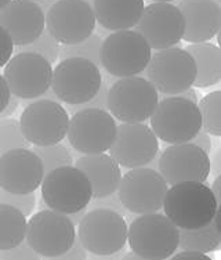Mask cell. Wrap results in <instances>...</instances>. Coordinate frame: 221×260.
I'll list each match as a JSON object with an SVG mask.
<instances>
[{
	"label": "cell",
	"instance_id": "1",
	"mask_svg": "<svg viewBox=\"0 0 221 260\" xmlns=\"http://www.w3.org/2000/svg\"><path fill=\"white\" fill-rule=\"evenodd\" d=\"M220 205L210 187L198 181H184L167 190L162 209L180 230H195L213 221Z\"/></svg>",
	"mask_w": 221,
	"mask_h": 260
},
{
	"label": "cell",
	"instance_id": "2",
	"mask_svg": "<svg viewBox=\"0 0 221 260\" xmlns=\"http://www.w3.org/2000/svg\"><path fill=\"white\" fill-rule=\"evenodd\" d=\"M159 103V94L151 82L140 76L121 78L108 89L106 110L121 123H144Z\"/></svg>",
	"mask_w": 221,
	"mask_h": 260
},
{
	"label": "cell",
	"instance_id": "3",
	"mask_svg": "<svg viewBox=\"0 0 221 260\" xmlns=\"http://www.w3.org/2000/svg\"><path fill=\"white\" fill-rule=\"evenodd\" d=\"M42 200L51 210L72 215L86 209L93 200L91 184L75 166H62L46 173L42 181Z\"/></svg>",
	"mask_w": 221,
	"mask_h": 260
},
{
	"label": "cell",
	"instance_id": "4",
	"mask_svg": "<svg viewBox=\"0 0 221 260\" xmlns=\"http://www.w3.org/2000/svg\"><path fill=\"white\" fill-rule=\"evenodd\" d=\"M152 49L137 30H118L102 40L101 67L112 76L129 78L146 70Z\"/></svg>",
	"mask_w": 221,
	"mask_h": 260
},
{
	"label": "cell",
	"instance_id": "5",
	"mask_svg": "<svg viewBox=\"0 0 221 260\" xmlns=\"http://www.w3.org/2000/svg\"><path fill=\"white\" fill-rule=\"evenodd\" d=\"M178 229L165 215H140L127 227L133 253L150 260H166L178 248Z\"/></svg>",
	"mask_w": 221,
	"mask_h": 260
},
{
	"label": "cell",
	"instance_id": "6",
	"mask_svg": "<svg viewBox=\"0 0 221 260\" xmlns=\"http://www.w3.org/2000/svg\"><path fill=\"white\" fill-rule=\"evenodd\" d=\"M102 85L100 68L85 58H64L53 70L51 91L68 105H82L90 101Z\"/></svg>",
	"mask_w": 221,
	"mask_h": 260
},
{
	"label": "cell",
	"instance_id": "7",
	"mask_svg": "<svg viewBox=\"0 0 221 260\" xmlns=\"http://www.w3.org/2000/svg\"><path fill=\"white\" fill-rule=\"evenodd\" d=\"M150 120L156 137L171 145L190 143L202 129L198 104L177 95L159 101Z\"/></svg>",
	"mask_w": 221,
	"mask_h": 260
},
{
	"label": "cell",
	"instance_id": "8",
	"mask_svg": "<svg viewBox=\"0 0 221 260\" xmlns=\"http://www.w3.org/2000/svg\"><path fill=\"white\" fill-rule=\"evenodd\" d=\"M79 242L86 252L110 256L125 249L127 224L125 217L109 209H91L79 223Z\"/></svg>",
	"mask_w": 221,
	"mask_h": 260
},
{
	"label": "cell",
	"instance_id": "9",
	"mask_svg": "<svg viewBox=\"0 0 221 260\" xmlns=\"http://www.w3.org/2000/svg\"><path fill=\"white\" fill-rule=\"evenodd\" d=\"M75 240L76 229L68 215L45 209L26 221V244L42 257L62 255Z\"/></svg>",
	"mask_w": 221,
	"mask_h": 260
},
{
	"label": "cell",
	"instance_id": "10",
	"mask_svg": "<svg viewBox=\"0 0 221 260\" xmlns=\"http://www.w3.org/2000/svg\"><path fill=\"white\" fill-rule=\"evenodd\" d=\"M146 76L162 94L177 95L194 86L196 65L190 53L180 47L158 50L146 65Z\"/></svg>",
	"mask_w": 221,
	"mask_h": 260
},
{
	"label": "cell",
	"instance_id": "11",
	"mask_svg": "<svg viewBox=\"0 0 221 260\" xmlns=\"http://www.w3.org/2000/svg\"><path fill=\"white\" fill-rule=\"evenodd\" d=\"M69 126V114L53 100H38L24 108L20 118L22 135L29 144L38 147L58 144L65 139Z\"/></svg>",
	"mask_w": 221,
	"mask_h": 260
},
{
	"label": "cell",
	"instance_id": "12",
	"mask_svg": "<svg viewBox=\"0 0 221 260\" xmlns=\"http://www.w3.org/2000/svg\"><path fill=\"white\" fill-rule=\"evenodd\" d=\"M116 125L108 111L89 108L76 111L69 118L68 140L78 152L83 155L104 154L115 140Z\"/></svg>",
	"mask_w": 221,
	"mask_h": 260
},
{
	"label": "cell",
	"instance_id": "13",
	"mask_svg": "<svg viewBox=\"0 0 221 260\" xmlns=\"http://www.w3.org/2000/svg\"><path fill=\"white\" fill-rule=\"evenodd\" d=\"M167 190L169 185L159 172L136 168L123 175L116 194L127 212L146 215L162 209Z\"/></svg>",
	"mask_w": 221,
	"mask_h": 260
},
{
	"label": "cell",
	"instance_id": "14",
	"mask_svg": "<svg viewBox=\"0 0 221 260\" xmlns=\"http://www.w3.org/2000/svg\"><path fill=\"white\" fill-rule=\"evenodd\" d=\"M46 30L60 45H76L96 29L93 6L85 0H57L45 17Z\"/></svg>",
	"mask_w": 221,
	"mask_h": 260
},
{
	"label": "cell",
	"instance_id": "15",
	"mask_svg": "<svg viewBox=\"0 0 221 260\" xmlns=\"http://www.w3.org/2000/svg\"><path fill=\"white\" fill-rule=\"evenodd\" d=\"M10 93L20 100H35L50 90L53 65L35 53H17L3 74Z\"/></svg>",
	"mask_w": 221,
	"mask_h": 260
},
{
	"label": "cell",
	"instance_id": "16",
	"mask_svg": "<svg viewBox=\"0 0 221 260\" xmlns=\"http://www.w3.org/2000/svg\"><path fill=\"white\" fill-rule=\"evenodd\" d=\"M137 32L148 42L152 50L176 47L184 36L186 22L177 6L154 2L144 7Z\"/></svg>",
	"mask_w": 221,
	"mask_h": 260
},
{
	"label": "cell",
	"instance_id": "17",
	"mask_svg": "<svg viewBox=\"0 0 221 260\" xmlns=\"http://www.w3.org/2000/svg\"><path fill=\"white\" fill-rule=\"evenodd\" d=\"M108 151L119 166L127 169L145 168L158 155L159 141L145 123H121Z\"/></svg>",
	"mask_w": 221,
	"mask_h": 260
},
{
	"label": "cell",
	"instance_id": "18",
	"mask_svg": "<svg viewBox=\"0 0 221 260\" xmlns=\"http://www.w3.org/2000/svg\"><path fill=\"white\" fill-rule=\"evenodd\" d=\"M158 166L167 185L184 181L205 183L210 175L209 154L192 143L173 144L165 148Z\"/></svg>",
	"mask_w": 221,
	"mask_h": 260
},
{
	"label": "cell",
	"instance_id": "19",
	"mask_svg": "<svg viewBox=\"0 0 221 260\" xmlns=\"http://www.w3.org/2000/svg\"><path fill=\"white\" fill-rule=\"evenodd\" d=\"M45 169L29 148L11 150L0 156V188L11 194H32L41 187Z\"/></svg>",
	"mask_w": 221,
	"mask_h": 260
},
{
	"label": "cell",
	"instance_id": "20",
	"mask_svg": "<svg viewBox=\"0 0 221 260\" xmlns=\"http://www.w3.org/2000/svg\"><path fill=\"white\" fill-rule=\"evenodd\" d=\"M45 13L36 2L11 0L0 10V26L7 30L17 47L35 42L45 30Z\"/></svg>",
	"mask_w": 221,
	"mask_h": 260
},
{
	"label": "cell",
	"instance_id": "21",
	"mask_svg": "<svg viewBox=\"0 0 221 260\" xmlns=\"http://www.w3.org/2000/svg\"><path fill=\"white\" fill-rule=\"evenodd\" d=\"M177 9L186 22L182 39L203 43L217 36L221 28V9L214 0H180Z\"/></svg>",
	"mask_w": 221,
	"mask_h": 260
},
{
	"label": "cell",
	"instance_id": "22",
	"mask_svg": "<svg viewBox=\"0 0 221 260\" xmlns=\"http://www.w3.org/2000/svg\"><path fill=\"white\" fill-rule=\"evenodd\" d=\"M75 168L82 170L90 181L93 200L114 194L121 184V166L108 154L81 156L75 162Z\"/></svg>",
	"mask_w": 221,
	"mask_h": 260
},
{
	"label": "cell",
	"instance_id": "23",
	"mask_svg": "<svg viewBox=\"0 0 221 260\" xmlns=\"http://www.w3.org/2000/svg\"><path fill=\"white\" fill-rule=\"evenodd\" d=\"M144 0H93L96 21L108 30H129L144 11Z\"/></svg>",
	"mask_w": 221,
	"mask_h": 260
},
{
	"label": "cell",
	"instance_id": "24",
	"mask_svg": "<svg viewBox=\"0 0 221 260\" xmlns=\"http://www.w3.org/2000/svg\"><path fill=\"white\" fill-rule=\"evenodd\" d=\"M195 61L196 78L194 85L206 89L217 85L221 79V51L216 45L203 42L191 43L184 49Z\"/></svg>",
	"mask_w": 221,
	"mask_h": 260
},
{
	"label": "cell",
	"instance_id": "25",
	"mask_svg": "<svg viewBox=\"0 0 221 260\" xmlns=\"http://www.w3.org/2000/svg\"><path fill=\"white\" fill-rule=\"evenodd\" d=\"M180 230V229H178ZM221 245L220 224L213 220L195 230L178 231V248L190 252L207 253L218 249Z\"/></svg>",
	"mask_w": 221,
	"mask_h": 260
},
{
	"label": "cell",
	"instance_id": "26",
	"mask_svg": "<svg viewBox=\"0 0 221 260\" xmlns=\"http://www.w3.org/2000/svg\"><path fill=\"white\" fill-rule=\"evenodd\" d=\"M26 219L20 210L0 204V250L10 249L25 240Z\"/></svg>",
	"mask_w": 221,
	"mask_h": 260
},
{
	"label": "cell",
	"instance_id": "27",
	"mask_svg": "<svg viewBox=\"0 0 221 260\" xmlns=\"http://www.w3.org/2000/svg\"><path fill=\"white\" fill-rule=\"evenodd\" d=\"M199 114L202 119V130L207 135L221 136V91L216 90L206 94L201 100Z\"/></svg>",
	"mask_w": 221,
	"mask_h": 260
},
{
	"label": "cell",
	"instance_id": "28",
	"mask_svg": "<svg viewBox=\"0 0 221 260\" xmlns=\"http://www.w3.org/2000/svg\"><path fill=\"white\" fill-rule=\"evenodd\" d=\"M101 45H102L101 36L91 34L87 39L82 40V42L76 43V45H61L60 55L58 57H61V60H64V58H72V57L85 58V60L94 62L100 68Z\"/></svg>",
	"mask_w": 221,
	"mask_h": 260
},
{
	"label": "cell",
	"instance_id": "29",
	"mask_svg": "<svg viewBox=\"0 0 221 260\" xmlns=\"http://www.w3.org/2000/svg\"><path fill=\"white\" fill-rule=\"evenodd\" d=\"M32 151L41 158L43 169H45V175L49 173L50 170L62 168V166H72V164H73V158H72L69 150L60 143L54 145H46V147L35 145Z\"/></svg>",
	"mask_w": 221,
	"mask_h": 260
},
{
	"label": "cell",
	"instance_id": "30",
	"mask_svg": "<svg viewBox=\"0 0 221 260\" xmlns=\"http://www.w3.org/2000/svg\"><path fill=\"white\" fill-rule=\"evenodd\" d=\"M29 145L21 132L18 120L0 119V156L11 150L29 148Z\"/></svg>",
	"mask_w": 221,
	"mask_h": 260
},
{
	"label": "cell",
	"instance_id": "31",
	"mask_svg": "<svg viewBox=\"0 0 221 260\" xmlns=\"http://www.w3.org/2000/svg\"><path fill=\"white\" fill-rule=\"evenodd\" d=\"M60 43L45 29L35 42L26 46H18V53H35L42 55L50 64H54L60 55Z\"/></svg>",
	"mask_w": 221,
	"mask_h": 260
},
{
	"label": "cell",
	"instance_id": "32",
	"mask_svg": "<svg viewBox=\"0 0 221 260\" xmlns=\"http://www.w3.org/2000/svg\"><path fill=\"white\" fill-rule=\"evenodd\" d=\"M0 204L10 205L15 209H18L25 216H30L33 213L36 205V195L35 192L32 194H11L7 192L3 188H0Z\"/></svg>",
	"mask_w": 221,
	"mask_h": 260
},
{
	"label": "cell",
	"instance_id": "33",
	"mask_svg": "<svg viewBox=\"0 0 221 260\" xmlns=\"http://www.w3.org/2000/svg\"><path fill=\"white\" fill-rule=\"evenodd\" d=\"M42 256L38 255L32 249L26 241L24 240L20 245L10 248V249L0 250V260H41Z\"/></svg>",
	"mask_w": 221,
	"mask_h": 260
},
{
	"label": "cell",
	"instance_id": "34",
	"mask_svg": "<svg viewBox=\"0 0 221 260\" xmlns=\"http://www.w3.org/2000/svg\"><path fill=\"white\" fill-rule=\"evenodd\" d=\"M87 206H90L93 209H109L114 210L116 213H119L122 217H125L127 215V210L122 202L119 201V197L116 192L108 195V197H104V198H98V200H91L90 204Z\"/></svg>",
	"mask_w": 221,
	"mask_h": 260
},
{
	"label": "cell",
	"instance_id": "35",
	"mask_svg": "<svg viewBox=\"0 0 221 260\" xmlns=\"http://www.w3.org/2000/svg\"><path fill=\"white\" fill-rule=\"evenodd\" d=\"M106 94H108V83L102 82L100 90L90 101H87L82 105H69V112L75 114L76 111L89 110V108H97V110L106 111Z\"/></svg>",
	"mask_w": 221,
	"mask_h": 260
},
{
	"label": "cell",
	"instance_id": "36",
	"mask_svg": "<svg viewBox=\"0 0 221 260\" xmlns=\"http://www.w3.org/2000/svg\"><path fill=\"white\" fill-rule=\"evenodd\" d=\"M13 51H14V43L10 35L3 26H0V68H3L9 62Z\"/></svg>",
	"mask_w": 221,
	"mask_h": 260
},
{
	"label": "cell",
	"instance_id": "37",
	"mask_svg": "<svg viewBox=\"0 0 221 260\" xmlns=\"http://www.w3.org/2000/svg\"><path fill=\"white\" fill-rule=\"evenodd\" d=\"M41 260H87V253L79 240H75L70 249L64 252L62 255L54 256V257H42Z\"/></svg>",
	"mask_w": 221,
	"mask_h": 260
},
{
	"label": "cell",
	"instance_id": "38",
	"mask_svg": "<svg viewBox=\"0 0 221 260\" xmlns=\"http://www.w3.org/2000/svg\"><path fill=\"white\" fill-rule=\"evenodd\" d=\"M192 144L198 145L201 150H203L205 152H210L211 151V147H213V144H211V139H210V135H207L206 132H203V130H199V133L192 139Z\"/></svg>",
	"mask_w": 221,
	"mask_h": 260
},
{
	"label": "cell",
	"instance_id": "39",
	"mask_svg": "<svg viewBox=\"0 0 221 260\" xmlns=\"http://www.w3.org/2000/svg\"><path fill=\"white\" fill-rule=\"evenodd\" d=\"M170 260H213L210 259L206 253H198V252H190V250H184L173 256Z\"/></svg>",
	"mask_w": 221,
	"mask_h": 260
},
{
	"label": "cell",
	"instance_id": "40",
	"mask_svg": "<svg viewBox=\"0 0 221 260\" xmlns=\"http://www.w3.org/2000/svg\"><path fill=\"white\" fill-rule=\"evenodd\" d=\"M10 89H9L7 83H6L3 75H0V112L5 110L6 105H7V103L10 100Z\"/></svg>",
	"mask_w": 221,
	"mask_h": 260
},
{
	"label": "cell",
	"instance_id": "41",
	"mask_svg": "<svg viewBox=\"0 0 221 260\" xmlns=\"http://www.w3.org/2000/svg\"><path fill=\"white\" fill-rule=\"evenodd\" d=\"M20 103H21L20 99H17V97H14V95H11L10 100H9V103H7V105H6V108L0 112V119H6V118H9V116L13 115L15 111H17V108L20 107Z\"/></svg>",
	"mask_w": 221,
	"mask_h": 260
},
{
	"label": "cell",
	"instance_id": "42",
	"mask_svg": "<svg viewBox=\"0 0 221 260\" xmlns=\"http://www.w3.org/2000/svg\"><path fill=\"white\" fill-rule=\"evenodd\" d=\"M177 97L186 99V100L191 101V103H194V104H198V94H196V91L194 90L192 87L187 89V90H184L182 93H180V94H177Z\"/></svg>",
	"mask_w": 221,
	"mask_h": 260
},
{
	"label": "cell",
	"instance_id": "43",
	"mask_svg": "<svg viewBox=\"0 0 221 260\" xmlns=\"http://www.w3.org/2000/svg\"><path fill=\"white\" fill-rule=\"evenodd\" d=\"M220 187H221V177H220V176H217L216 180L213 181V184H211L210 190H211V192H213V195H214V198H216V201H217V202H218V205H220V204H221Z\"/></svg>",
	"mask_w": 221,
	"mask_h": 260
},
{
	"label": "cell",
	"instance_id": "44",
	"mask_svg": "<svg viewBox=\"0 0 221 260\" xmlns=\"http://www.w3.org/2000/svg\"><path fill=\"white\" fill-rule=\"evenodd\" d=\"M210 172H214V175L220 176V154H217L214 159L210 160Z\"/></svg>",
	"mask_w": 221,
	"mask_h": 260
},
{
	"label": "cell",
	"instance_id": "45",
	"mask_svg": "<svg viewBox=\"0 0 221 260\" xmlns=\"http://www.w3.org/2000/svg\"><path fill=\"white\" fill-rule=\"evenodd\" d=\"M86 209H87V208H86ZM86 209L81 210V212H76V213H72V215H68V217H69L70 221L73 223V225H75V227L79 224V223H81L82 217H83L86 213Z\"/></svg>",
	"mask_w": 221,
	"mask_h": 260
},
{
	"label": "cell",
	"instance_id": "46",
	"mask_svg": "<svg viewBox=\"0 0 221 260\" xmlns=\"http://www.w3.org/2000/svg\"><path fill=\"white\" fill-rule=\"evenodd\" d=\"M55 2H57V0H41V2L38 3V5H39V7H41L42 10H43V13H45V10L46 11L49 10L51 6L54 5Z\"/></svg>",
	"mask_w": 221,
	"mask_h": 260
},
{
	"label": "cell",
	"instance_id": "47",
	"mask_svg": "<svg viewBox=\"0 0 221 260\" xmlns=\"http://www.w3.org/2000/svg\"><path fill=\"white\" fill-rule=\"evenodd\" d=\"M121 260H150V259H144V257H141V256H138V255H136V253L130 252V253H126V255L123 256Z\"/></svg>",
	"mask_w": 221,
	"mask_h": 260
},
{
	"label": "cell",
	"instance_id": "48",
	"mask_svg": "<svg viewBox=\"0 0 221 260\" xmlns=\"http://www.w3.org/2000/svg\"><path fill=\"white\" fill-rule=\"evenodd\" d=\"M10 2L11 0H0V10H2V9H5L6 6L9 5Z\"/></svg>",
	"mask_w": 221,
	"mask_h": 260
},
{
	"label": "cell",
	"instance_id": "49",
	"mask_svg": "<svg viewBox=\"0 0 221 260\" xmlns=\"http://www.w3.org/2000/svg\"><path fill=\"white\" fill-rule=\"evenodd\" d=\"M152 2H162V3H170L173 0H152Z\"/></svg>",
	"mask_w": 221,
	"mask_h": 260
},
{
	"label": "cell",
	"instance_id": "50",
	"mask_svg": "<svg viewBox=\"0 0 221 260\" xmlns=\"http://www.w3.org/2000/svg\"><path fill=\"white\" fill-rule=\"evenodd\" d=\"M85 2H87L89 5H93V0H85Z\"/></svg>",
	"mask_w": 221,
	"mask_h": 260
},
{
	"label": "cell",
	"instance_id": "51",
	"mask_svg": "<svg viewBox=\"0 0 221 260\" xmlns=\"http://www.w3.org/2000/svg\"><path fill=\"white\" fill-rule=\"evenodd\" d=\"M30 2H36V3H38V2H41V0H30Z\"/></svg>",
	"mask_w": 221,
	"mask_h": 260
}]
</instances>
